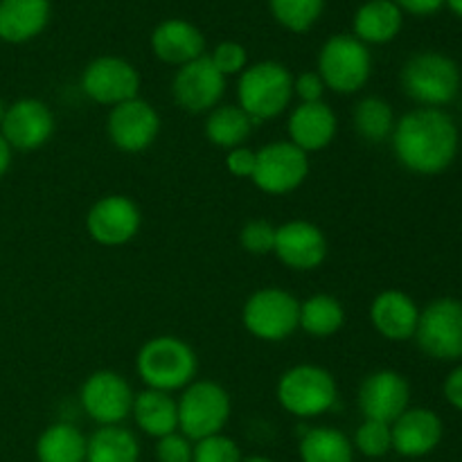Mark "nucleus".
I'll return each instance as SVG.
<instances>
[{"label": "nucleus", "instance_id": "7", "mask_svg": "<svg viewBox=\"0 0 462 462\" xmlns=\"http://www.w3.org/2000/svg\"><path fill=\"white\" fill-rule=\"evenodd\" d=\"M176 404H179V431L194 442L224 431L233 409L226 388L208 379L199 382L194 379L188 388H183V395Z\"/></svg>", "mask_w": 462, "mask_h": 462}, {"label": "nucleus", "instance_id": "39", "mask_svg": "<svg viewBox=\"0 0 462 462\" xmlns=\"http://www.w3.org/2000/svg\"><path fill=\"white\" fill-rule=\"evenodd\" d=\"M226 170L237 179H253L255 171V152L248 147H235L226 153Z\"/></svg>", "mask_w": 462, "mask_h": 462}, {"label": "nucleus", "instance_id": "9", "mask_svg": "<svg viewBox=\"0 0 462 462\" xmlns=\"http://www.w3.org/2000/svg\"><path fill=\"white\" fill-rule=\"evenodd\" d=\"M415 343L427 356L438 361L462 359V300L436 298L420 311Z\"/></svg>", "mask_w": 462, "mask_h": 462}, {"label": "nucleus", "instance_id": "15", "mask_svg": "<svg viewBox=\"0 0 462 462\" xmlns=\"http://www.w3.org/2000/svg\"><path fill=\"white\" fill-rule=\"evenodd\" d=\"M140 226H143L140 208L122 194H108L99 199L86 215V230L99 246H125L140 233Z\"/></svg>", "mask_w": 462, "mask_h": 462}, {"label": "nucleus", "instance_id": "14", "mask_svg": "<svg viewBox=\"0 0 462 462\" xmlns=\"http://www.w3.org/2000/svg\"><path fill=\"white\" fill-rule=\"evenodd\" d=\"M108 138L120 152L138 153L152 147L161 134V116L143 97L122 102L108 113Z\"/></svg>", "mask_w": 462, "mask_h": 462}, {"label": "nucleus", "instance_id": "13", "mask_svg": "<svg viewBox=\"0 0 462 462\" xmlns=\"http://www.w3.org/2000/svg\"><path fill=\"white\" fill-rule=\"evenodd\" d=\"M226 93V77L210 61L208 54L185 63L171 79V95L188 113H210L219 106Z\"/></svg>", "mask_w": 462, "mask_h": 462}, {"label": "nucleus", "instance_id": "41", "mask_svg": "<svg viewBox=\"0 0 462 462\" xmlns=\"http://www.w3.org/2000/svg\"><path fill=\"white\" fill-rule=\"evenodd\" d=\"M442 393H445V400L449 402L456 411H462V365H456V368L447 374Z\"/></svg>", "mask_w": 462, "mask_h": 462}, {"label": "nucleus", "instance_id": "21", "mask_svg": "<svg viewBox=\"0 0 462 462\" xmlns=\"http://www.w3.org/2000/svg\"><path fill=\"white\" fill-rule=\"evenodd\" d=\"M420 320V307L409 293L400 289L382 291L370 305V323L388 341H409L415 337Z\"/></svg>", "mask_w": 462, "mask_h": 462}, {"label": "nucleus", "instance_id": "28", "mask_svg": "<svg viewBox=\"0 0 462 462\" xmlns=\"http://www.w3.org/2000/svg\"><path fill=\"white\" fill-rule=\"evenodd\" d=\"M88 440L77 427L68 422L52 424L41 433L36 442L39 462H86Z\"/></svg>", "mask_w": 462, "mask_h": 462}, {"label": "nucleus", "instance_id": "1", "mask_svg": "<svg viewBox=\"0 0 462 462\" xmlns=\"http://www.w3.org/2000/svg\"><path fill=\"white\" fill-rule=\"evenodd\" d=\"M391 138L400 165L420 176L442 174L458 156V126L442 108L409 111L395 122Z\"/></svg>", "mask_w": 462, "mask_h": 462}, {"label": "nucleus", "instance_id": "30", "mask_svg": "<svg viewBox=\"0 0 462 462\" xmlns=\"http://www.w3.org/2000/svg\"><path fill=\"white\" fill-rule=\"evenodd\" d=\"M343 323H346V310L329 293H316V296H310L305 302H300L298 328H302V332H307L310 337H334L343 328Z\"/></svg>", "mask_w": 462, "mask_h": 462}, {"label": "nucleus", "instance_id": "43", "mask_svg": "<svg viewBox=\"0 0 462 462\" xmlns=\"http://www.w3.org/2000/svg\"><path fill=\"white\" fill-rule=\"evenodd\" d=\"M445 5L456 14V16L462 18V0H445Z\"/></svg>", "mask_w": 462, "mask_h": 462}, {"label": "nucleus", "instance_id": "45", "mask_svg": "<svg viewBox=\"0 0 462 462\" xmlns=\"http://www.w3.org/2000/svg\"><path fill=\"white\" fill-rule=\"evenodd\" d=\"M3 116H5V104L3 99H0V122H3Z\"/></svg>", "mask_w": 462, "mask_h": 462}, {"label": "nucleus", "instance_id": "38", "mask_svg": "<svg viewBox=\"0 0 462 462\" xmlns=\"http://www.w3.org/2000/svg\"><path fill=\"white\" fill-rule=\"evenodd\" d=\"M293 95L300 99V104L323 102L325 84L323 79H320L319 72L307 70V72H300L298 77H293Z\"/></svg>", "mask_w": 462, "mask_h": 462}, {"label": "nucleus", "instance_id": "16", "mask_svg": "<svg viewBox=\"0 0 462 462\" xmlns=\"http://www.w3.org/2000/svg\"><path fill=\"white\" fill-rule=\"evenodd\" d=\"M0 134L18 152L41 149L54 134V116L41 99L23 97L5 108Z\"/></svg>", "mask_w": 462, "mask_h": 462}, {"label": "nucleus", "instance_id": "4", "mask_svg": "<svg viewBox=\"0 0 462 462\" xmlns=\"http://www.w3.org/2000/svg\"><path fill=\"white\" fill-rule=\"evenodd\" d=\"M402 88L413 102L440 108L454 102L460 90V68L442 52H418L402 68Z\"/></svg>", "mask_w": 462, "mask_h": 462}, {"label": "nucleus", "instance_id": "22", "mask_svg": "<svg viewBox=\"0 0 462 462\" xmlns=\"http://www.w3.org/2000/svg\"><path fill=\"white\" fill-rule=\"evenodd\" d=\"M289 143L305 153L329 147L338 131L337 113L325 102L298 104L287 122Z\"/></svg>", "mask_w": 462, "mask_h": 462}, {"label": "nucleus", "instance_id": "42", "mask_svg": "<svg viewBox=\"0 0 462 462\" xmlns=\"http://www.w3.org/2000/svg\"><path fill=\"white\" fill-rule=\"evenodd\" d=\"M12 152L14 149L9 147V143L3 138V134H0V179L7 174L9 165H12Z\"/></svg>", "mask_w": 462, "mask_h": 462}, {"label": "nucleus", "instance_id": "10", "mask_svg": "<svg viewBox=\"0 0 462 462\" xmlns=\"http://www.w3.org/2000/svg\"><path fill=\"white\" fill-rule=\"evenodd\" d=\"M310 174V158L302 149L287 140H275L255 152V171L253 183L266 194H289L300 188Z\"/></svg>", "mask_w": 462, "mask_h": 462}, {"label": "nucleus", "instance_id": "33", "mask_svg": "<svg viewBox=\"0 0 462 462\" xmlns=\"http://www.w3.org/2000/svg\"><path fill=\"white\" fill-rule=\"evenodd\" d=\"M355 449L365 458H383L393 449L391 424L377 422V420H364L355 433Z\"/></svg>", "mask_w": 462, "mask_h": 462}, {"label": "nucleus", "instance_id": "11", "mask_svg": "<svg viewBox=\"0 0 462 462\" xmlns=\"http://www.w3.org/2000/svg\"><path fill=\"white\" fill-rule=\"evenodd\" d=\"M81 90L88 99L102 106H117L122 102L138 97L140 72L134 63L116 54H104L93 59L81 72Z\"/></svg>", "mask_w": 462, "mask_h": 462}, {"label": "nucleus", "instance_id": "44", "mask_svg": "<svg viewBox=\"0 0 462 462\" xmlns=\"http://www.w3.org/2000/svg\"><path fill=\"white\" fill-rule=\"evenodd\" d=\"M242 462H273V460L264 458V456H253V458H246V460H242Z\"/></svg>", "mask_w": 462, "mask_h": 462}, {"label": "nucleus", "instance_id": "27", "mask_svg": "<svg viewBox=\"0 0 462 462\" xmlns=\"http://www.w3.org/2000/svg\"><path fill=\"white\" fill-rule=\"evenodd\" d=\"M140 442L134 431L113 424V427H99L88 438L86 447V462H138Z\"/></svg>", "mask_w": 462, "mask_h": 462}, {"label": "nucleus", "instance_id": "20", "mask_svg": "<svg viewBox=\"0 0 462 462\" xmlns=\"http://www.w3.org/2000/svg\"><path fill=\"white\" fill-rule=\"evenodd\" d=\"M152 52L170 66H185L206 54V36L194 23L185 18H167L152 32Z\"/></svg>", "mask_w": 462, "mask_h": 462}, {"label": "nucleus", "instance_id": "25", "mask_svg": "<svg viewBox=\"0 0 462 462\" xmlns=\"http://www.w3.org/2000/svg\"><path fill=\"white\" fill-rule=\"evenodd\" d=\"M131 415H134L140 431L152 438H165L179 431V404L171 397V393L144 388L143 393L134 397Z\"/></svg>", "mask_w": 462, "mask_h": 462}, {"label": "nucleus", "instance_id": "34", "mask_svg": "<svg viewBox=\"0 0 462 462\" xmlns=\"http://www.w3.org/2000/svg\"><path fill=\"white\" fill-rule=\"evenodd\" d=\"M192 462H242V451L237 442L230 440L224 433L203 438L194 445V460Z\"/></svg>", "mask_w": 462, "mask_h": 462}, {"label": "nucleus", "instance_id": "31", "mask_svg": "<svg viewBox=\"0 0 462 462\" xmlns=\"http://www.w3.org/2000/svg\"><path fill=\"white\" fill-rule=\"evenodd\" d=\"M395 113H393V106L382 97H364L355 106V113H352V125H355V131L365 140V143H383L393 135V129H395Z\"/></svg>", "mask_w": 462, "mask_h": 462}, {"label": "nucleus", "instance_id": "29", "mask_svg": "<svg viewBox=\"0 0 462 462\" xmlns=\"http://www.w3.org/2000/svg\"><path fill=\"white\" fill-rule=\"evenodd\" d=\"M302 462H352L355 460V445L346 433L332 427H316L305 431L300 447Z\"/></svg>", "mask_w": 462, "mask_h": 462}, {"label": "nucleus", "instance_id": "37", "mask_svg": "<svg viewBox=\"0 0 462 462\" xmlns=\"http://www.w3.org/2000/svg\"><path fill=\"white\" fill-rule=\"evenodd\" d=\"M158 462H192L194 460V445L183 433H170L165 438H158L156 445Z\"/></svg>", "mask_w": 462, "mask_h": 462}, {"label": "nucleus", "instance_id": "36", "mask_svg": "<svg viewBox=\"0 0 462 462\" xmlns=\"http://www.w3.org/2000/svg\"><path fill=\"white\" fill-rule=\"evenodd\" d=\"M210 61L224 77L242 75L248 68V52L237 41H221L210 54Z\"/></svg>", "mask_w": 462, "mask_h": 462}, {"label": "nucleus", "instance_id": "40", "mask_svg": "<svg viewBox=\"0 0 462 462\" xmlns=\"http://www.w3.org/2000/svg\"><path fill=\"white\" fill-rule=\"evenodd\" d=\"M402 12L413 14V16H431L445 7V0H393Z\"/></svg>", "mask_w": 462, "mask_h": 462}, {"label": "nucleus", "instance_id": "32", "mask_svg": "<svg viewBox=\"0 0 462 462\" xmlns=\"http://www.w3.org/2000/svg\"><path fill=\"white\" fill-rule=\"evenodd\" d=\"M269 7L284 30L305 34L323 16L325 0H269Z\"/></svg>", "mask_w": 462, "mask_h": 462}, {"label": "nucleus", "instance_id": "17", "mask_svg": "<svg viewBox=\"0 0 462 462\" xmlns=\"http://www.w3.org/2000/svg\"><path fill=\"white\" fill-rule=\"evenodd\" d=\"M411 406V383L397 370H374L359 386V409L365 420L393 424Z\"/></svg>", "mask_w": 462, "mask_h": 462}, {"label": "nucleus", "instance_id": "3", "mask_svg": "<svg viewBox=\"0 0 462 462\" xmlns=\"http://www.w3.org/2000/svg\"><path fill=\"white\" fill-rule=\"evenodd\" d=\"M293 97V75L280 61H257L239 75L237 106L253 122L282 116Z\"/></svg>", "mask_w": 462, "mask_h": 462}, {"label": "nucleus", "instance_id": "12", "mask_svg": "<svg viewBox=\"0 0 462 462\" xmlns=\"http://www.w3.org/2000/svg\"><path fill=\"white\" fill-rule=\"evenodd\" d=\"M135 393L129 382L113 370H97L81 383L79 400L90 420L99 427L122 424L134 409Z\"/></svg>", "mask_w": 462, "mask_h": 462}, {"label": "nucleus", "instance_id": "24", "mask_svg": "<svg viewBox=\"0 0 462 462\" xmlns=\"http://www.w3.org/2000/svg\"><path fill=\"white\" fill-rule=\"evenodd\" d=\"M404 12L393 0H365L352 18V34L365 45H383L397 39Z\"/></svg>", "mask_w": 462, "mask_h": 462}, {"label": "nucleus", "instance_id": "19", "mask_svg": "<svg viewBox=\"0 0 462 462\" xmlns=\"http://www.w3.org/2000/svg\"><path fill=\"white\" fill-rule=\"evenodd\" d=\"M393 449L404 458H422L429 456L442 440V420L431 409H406L391 424Z\"/></svg>", "mask_w": 462, "mask_h": 462}, {"label": "nucleus", "instance_id": "2", "mask_svg": "<svg viewBox=\"0 0 462 462\" xmlns=\"http://www.w3.org/2000/svg\"><path fill=\"white\" fill-rule=\"evenodd\" d=\"M197 370V352L179 337L149 338L135 356V373L153 391H183L194 382Z\"/></svg>", "mask_w": 462, "mask_h": 462}, {"label": "nucleus", "instance_id": "6", "mask_svg": "<svg viewBox=\"0 0 462 462\" xmlns=\"http://www.w3.org/2000/svg\"><path fill=\"white\" fill-rule=\"evenodd\" d=\"M316 72L325 88L338 95H355L368 84L373 72V54L368 45L355 34H334L323 43L319 52Z\"/></svg>", "mask_w": 462, "mask_h": 462}, {"label": "nucleus", "instance_id": "26", "mask_svg": "<svg viewBox=\"0 0 462 462\" xmlns=\"http://www.w3.org/2000/svg\"><path fill=\"white\" fill-rule=\"evenodd\" d=\"M255 122L237 106V104H219L206 117V138L215 147L235 149L242 147L251 135Z\"/></svg>", "mask_w": 462, "mask_h": 462}, {"label": "nucleus", "instance_id": "8", "mask_svg": "<svg viewBox=\"0 0 462 462\" xmlns=\"http://www.w3.org/2000/svg\"><path fill=\"white\" fill-rule=\"evenodd\" d=\"M298 320H300V300L284 289H257L244 302V328L260 341H284L298 329Z\"/></svg>", "mask_w": 462, "mask_h": 462}, {"label": "nucleus", "instance_id": "35", "mask_svg": "<svg viewBox=\"0 0 462 462\" xmlns=\"http://www.w3.org/2000/svg\"><path fill=\"white\" fill-rule=\"evenodd\" d=\"M275 228L278 226L269 224L264 219H253L244 224L239 233V244L251 255H269L275 248Z\"/></svg>", "mask_w": 462, "mask_h": 462}, {"label": "nucleus", "instance_id": "23", "mask_svg": "<svg viewBox=\"0 0 462 462\" xmlns=\"http://www.w3.org/2000/svg\"><path fill=\"white\" fill-rule=\"evenodd\" d=\"M50 0H0V41L27 43L48 27Z\"/></svg>", "mask_w": 462, "mask_h": 462}, {"label": "nucleus", "instance_id": "5", "mask_svg": "<svg viewBox=\"0 0 462 462\" xmlns=\"http://www.w3.org/2000/svg\"><path fill=\"white\" fill-rule=\"evenodd\" d=\"M278 404L296 418H319L334 409L338 386L332 373L314 364H300L282 373L275 386Z\"/></svg>", "mask_w": 462, "mask_h": 462}, {"label": "nucleus", "instance_id": "18", "mask_svg": "<svg viewBox=\"0 0 462 462\" xmlns=\"http://www.w3.org/2000/svg\"><path fill=\"white\" fill-rule=\"evenodd\" d=\"M273 255L293 271H314L328 257V239L311 221H287L275 228Z\"/></svg>", "mask_w": 462, "mask_h": 462}]
</instances>
